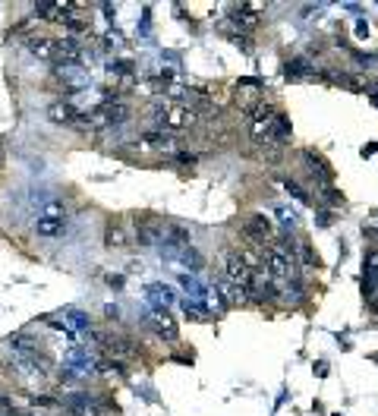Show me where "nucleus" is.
I'll return each instance as SVG.
<instances>
[{
    "mask_svg": "<svg viewBox=\"0 0 378 416\" xmlns=\"http://www.w3.org/2000/svg\"><path fill=\"white\" fill-rule=\"evenodd\" d=\"M35 231H38V237H60V233H66V221L38 218L35 221Z\"/></svg>",
    "mask_w": 378,
    "mask_h": 416,
    "instance_id": "13",
    "label": "nucleus"
},
{
    "mask_svg": "<svg viewBox=\"0 0 378 416\" xmlns=\"http://www.w3.org/2000/svg\"><path fill=\"white\" fill-rule=\"evenodd\" d=\"M29 407H32V410H57L60 403L54 401L51 394H32V397H29Z\"/></svg>",
    "mask_w": 378,
    "mask_h": 416,
    "instance_id": "18",
    "label": "nucleus"
},
{
    "mask_svg": "<svg viewBox=\"0 0 378 416\" xmlns=\"http://www.w3.org/2000/svg\"><path fill=\"white\" fill-rule=\"evenodd\" d=\"M183 312H186L189 318H196V322H209V312H205L199 303H192V300H186V303H183Z\"/></svg>",
    "mask_w": 378,
    "mask_h": 416,
    "instance_id": "21",
    "label": "nucleus"
},
{
    "mask_svg": "<svg viewBox=\"0 0 378 416\" xmlns=\"http://www.w3.org/2000/svg\"><path fill=\"white\" fill-rule=\"evenodd\" d=\"M95 372H98V376H105V378H120V376H123V366H120V363H111V360H101V363L98 366H95Z\"/></svg>",
    "mask_w": 378,
    "mask_h": 416,
    "instance_id": "19",
    "label": "nucleus"
},
{
    "mask_svg": "<svg viewBox=\"0 0 378 416\" xmlns=\"http://www.w3.org/2000/svg\"><path fill=\"white\" fill-rule=\"evenodd\" d=\"M63 322H66V328L70 331H91V322H89V316H85L82 309H63Z\"/></svg>",
    "mask_w": 378,
    "mask_h": 416,
    "instance_id": "12",
    "label": "nucleus"
},
{
    "mask_svg": "<svg viewBox=\"0 0 378 416\" xmlns=\"http://www.w3.org/2000/svg\"><path fill=\"white\" fill-rule=\"evenodd\" d=\"M63 363H66V369H70L73 376H89V372L98 366V360H95V353H91L89 347H79V344H73L70 350H66Z\"/></svg>",
    "mask_w": 378,
    "mask_h": 416,
    "instance_id": "4",
    "label": "nucleus"
},
{
    "mask_svg": "<svg viewBox=\"0 0 378 416\" xmlns=\"http://www.w3.org/2000/svg\"><path fill=\"white\" fill-rule=\"evenodd\" d=\"M221 277H224V281H230L234 287H240V291L249 293V284H252V271H249L246 265L240 262V256H236V252H224V256H221Z\"/></svg>",
    "mask_w": 378,
    "mask_h": 416,
    "instance_id": "3",
    "label": "nucleus"
},
{
    "mask_svg": "<svg viewBox=\"0 0 378 416\" xmlns=\"http://www.w3.org/2000/svg\"><path fill=\"white\" fill-rule=\"evenodd\" d=\"M369 101H372V105L378 107V86H372V95H369Z\"/></svg>",
    "mask_w": 378,
    "mask_h": 416,
    "instance_id": "32",
    "label": "nucleus"
},
{
    "mask_svg": "<svg viewBox=\"0 0 378 416\" xmlns=\"http://www.w3.org/2000/svg\"><path fill=\"white\" fill-rule=\"evenodd\" d=\"M303 158H306V164L312 167V177H319V183H328V180H331V174H328V167L322 164V161L315 158L312 152H303Z\"/></svg>",
    "mask_w": 378,
    "mask_h": 416,
    "instance_id": "17",
    "label": "nucleus"
},
{
    "mask_svg": "<svg viewBox=\"0 0 378 416\" xmlns=\"http://www.w3.org/2000/svg\"><path fill=\"white\" fill-rule=\"evenodd\" d=\"M105 316H107V318H117L120 309H117V306H105Z\"/></svg>",
    "mask_w": 378,
    "mask_h": 416,
    "instance_id": "31",
    "label": "nucleus"
},
{
    "mask_svg": "<svg viewBox=\"0 0 378 416\" xmlns=\"http://www.w3.org/2000/svg\"><path fill=\"white\" fill-rule=\"evenodd\" d=\"M176 161H180V164H196V155H189V152H180V155H176Z\"/></svg>",
    "mask_w": 378,
    "mask_h": 416,
    "instance_id": "28",
    "label": "nucleus"
},
{
    "mask_svg": "<svg viewBox=\"0 0 378 416\" xmlns=\"http://www.w3.org/2000/svg\"><path fill=\"white\" fill-rule=\"evenodd\" d=\"M365 281H369V284H363V291H369L372 293V284H375L378 281V249H369V256H365Z\"/></svg>",
    "mask_w": 378,
    "mask_h": 416,
    "instance_id": "16",
    "label": "nucleus"
},
{
    "mask_svg": "<svg viewBox=\"0 0 378 416\" xmlns=\"http://www.w3.org/2000/svg\"><path fill=\"white\" fill-rule=\"evenodd\" d=\"M265 268L271 281H296V271H300L296 246L287 237H274L265 249Z\"/></svg>",
    "mask_w": 378,
    "mask_h": 416,
    "instance_id": "1",
    "label": "nucleus"
},
{
    "mask_svg": "<svg viewBox=\"0 0 378 416\" xmlns=\"http://www.w3.org/2000/svg\"><path fill=\"white\" fill-rule=\"evenodd\" d=\"M296 256H303V262H306V265H312V268H319V256H315V252H312V246H309V243H296Z\"/></svg>",
    "mask_w": 378,
    "mask_h": 416,
    "instance_id": "22",
    "label": "nucleus"
},
{
    "mask_svg": "<svg viewBox=\"0 0 378 416\" xmlns=\"http://www.w3.org/2000/svg\"><path fill=\"white\" fill-rule=\"evenodd\" d=\"M151 117H155V123L161 126V130H170V132H183V130L199 123V114L189 105H180V101H170V105L155 107Z\"/></svg>",
    "mask_w": 378,
    "mask_h": 416,
    "instance_id": "2",
    "label": "nucleus"
},
{
    "mask_svg": "<svg viewBox=\"0 0 378 416\" xmlns=\"http://www.w3.org/2000/svg\"><path fill=\"white\" fill-rule=\"evenodd\" d=\"M142 146H149V148H164V146H170V139L164 136V132H145V136H142Z\"/></svg>",
    "mask_w": 378,
    "mask_h": 416,
    "instance_id": "20",
    "label": "nucleus"
},
{
    "mask_svg": "<svg viewBox=\"0 0 378 416\" xmlns=\"http://www.w3.org/2000/svg\"><path fill=\"white\" fill-rule=\"evenodd\" d=\"M47 120H51V123H76L79 111L70 101H54V105L47 107Z\"/></svg>",
    "mask_w": 378,
    "mask_h": 416,
    "instance_id": "10",
    "label": "nucleus"
},
{
    "mask_svg": "<svg viewBox=\"0 0 378 416\" xmlns=\"http://www.w3.org/2000/svg\"><path fill=\"white\" fill-rule=\"evenodd\" d=\"M280 224H284V227H287V231H294V227H296V221H300V218H296V212H287V208H280Z\"/></svg>",
    "mask_w": 378,
    "mask_h": 416,
    "instance_id": "25",
    "label": "nucleus"
},
{
    "mask_svg": "<svg viewBox=\"0 0 378 416\" xmlns=\"http://www.w3.org/2000/svg\"><path fill=\"white\" fill-rule=\"evenodd\" d=\"M29 51H32L38 60L54 63V38H32L29 41Z\"/></svg>",
    "mask_w": 378,
    "mask_h": 416,
    "instance_id": "15",
    "label": "nucleus"
},
{
    "mask_svg": "<svg viewBox=\"0 0 378 416\" xmlns=\"http://www.w3.org/2000/svg\"><path fill=\"white\" fill-rule=\"evenodd\" d=\"M230 41H234L236 47H243V51H249V47H252V45H249V38H246V35H230Z\"/></svg>",
    "mask_w": 378,
    "mask_h": 416,
    "instance_id": "26",
    "label": "nucleus"
},
{
    "mask_svg": "<svg viewBox=\"0 0 378 416\" xmlns=\"http://www.w3.org/2000/svg\"><path fill=\"white\" fill-rule=\"evenodd\" d=\"M57 79L63 86H73V88H82L89 86V70L82 63H70V66H57Z\"/></svg>",
    "mask_w": 378,
    "mask_h": 416,
    "instance_id": "8",
    "label": "nucleus"
},
{
    "mask_svg": "<svg viewBox=\"0 0 378 416\" xmlns=\"http://www.w3.org/2000/svg\"><path fill=\"white\" fill-rule=\"evenodd\" d=\"M111 76H133V63L130 60H111Z\"/></svg>",
    "mask_w": 378,
    "mask_h": 416,
    "instance_id": "23",
    "label": "nucleus"
},
{
    "mask_svg": "<svg viewBox=\"0 0 378 416\" xmlns=\"http://www.w3.org/2000/svg\"><path fill=\"white\" fill-rule=\"evenodd\" d=\"M0 410H3V413H13V401H7V394H0Z\"/></svg>",
    "mask_w": 378,
    "mask_h": 416,
    "instance_id": "29",
    "label": "nucleus"
},
{
    "mask_svg": "<svg viewBox=\"0 0 378 416\" xmlns=\"http://www.w3.org/2000/svg\"><path fill=\"white\" fill-rule=\"evenodd\" d=\"M262 3H240V7H234V13H230V22H234L240 32H252L255 26H259V13H262Z\"/></svg>",
    "mask_w": 378,
    "mask_h": 416,
    "instance_id": "7",
    "label": "nucleus"
},
{
    "mask_svg": "<svg viewBox=\"0 0 378 416\" xmlns=\"http://www.w3.org/2000/svg\"><path fill=\"white\" fill-rule=\"evenodd\" d=\"M328 202H331V205H344V196H340L338 190H328Z\"/></svg>",
    "mask_w": 378,
    "mask_h": 416,
    "instance_id": "27",
    "label": "nucleus"
},
{
    "mask_svg": "<svg viewBox=\"0 0 378 416\" xmlns=\"http://www.w3.org/2000/svg\"><path fill=\"white\" fill-rule=\"evenodd\" d=\"M149 300L158 306V309H167L170 303H174V291L164 284H149Z\"/></svg>",
    "mask_w": 378,
    "mask_h": 416,
    "instance_id": "14",
    "label": "nucleus"
},
{
    "mask_svg": "<svg viewBox=\"0 0 378 416\" xmlns=\"http://www.w3.org/2000/svg\"><path fill=\"white\" fill-rule=\"evenodd\" d=\"M243 237L255 246H265L274 240V224L265 215H252V218H246V224H243Z\"/></svg>",
    "mask_w": 378,
    "mask_h": 416,
    "instance_id": "5",
    "label": "nucleus"
},
{
    "mask_svg": "<svg viewBox=\"0 0 378 416\" xmlns=\"http://www.w3.org/2000/svg\"><path fill=\"white\" fill-rule=\"evenodd\" d=\"M284 186H287V192H290V196H294V199H300V202H309V192L306 190H303V186L300 183H296V180H284Z\"/></svg>",
    "mask_w": 378,
    "mask_h": 416,
    "instance_id": "24",
    "label": "nucleus"
},
{
    "mask_svg": "<svg viewBox=\"0 0 378 416\" xmlns=\"http://www.w3.org/2000/svg\"><path fill=\"white\" fill-rule=\"evenodd\" d=\"M356 35H359V38H365V35H369V22H359V26H356Z\"/></svg>",
    "mask_w": 378,
    "mask_h": 416,
    "instance_id": "30",
    "label": "nucleus"
},
{
    "mask_svg": "<svg viewBox=\"0 0 378 416\" xmlns=\"http://www.w3.org/2000/svg\"><path fill=\"white\" fill-rule=\"evenodd\" d=\"M105 246H107V249H126V246H130V233H126V224H120V221H111V224L105 227Z\"/></svg>",
    "mask_w": 378,
    "mask_h": 416,
    "instance_id": "9",
    "label": "nucleus"
},
{
    "mask_svg": "<svg viewBox=\"0 0 378 416\" xmlns=\"http://www.w3.org/2000/svg\"><path fill=\"white\" fill-rule=\"evenodd\" d=\"M145 322H149V328L155 331L158 337H167V341H176V337H180V328H176V322L170 318L167 309H151L149 316H145Z\"/></svg>",
    "mask_w": 378,
    "mask_h": 416,
    "instance_id": "6",
    "label": "nucleus"
},
{
    "mask_svg": "<svg viewBox=\"0 0 378 416\" xmlns=\"http://www.w3.org/2000/svg\"><path fill=\"white\" fill-rule=\"evenodd\" d=\"M284 76L296 82V79H315L319 73H312V66H309L306 57H296V60H290V63L284 66Z\"/></svg>",
    "mask_w": 378,
    "mask_h": 416,
    "instance_id": "11",
    "label": "nucleus"
}]
</instances>
